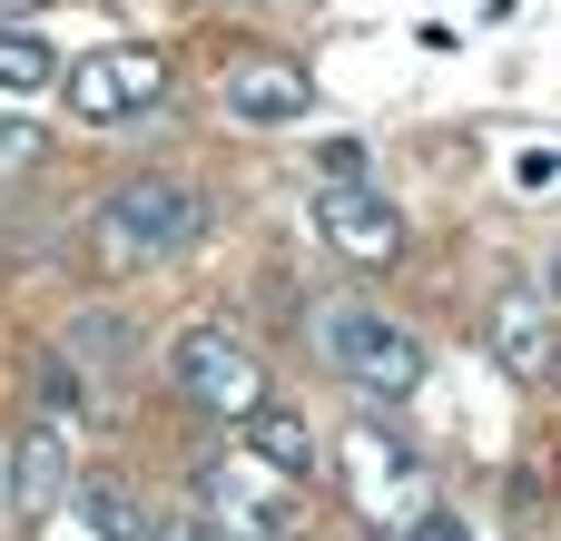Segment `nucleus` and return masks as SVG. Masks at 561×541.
Listing matches in <instances>:
<instances>
[{
    "label": "nucleus",
    "instance_id": "5",
    "mask_svg": "<svg viewBox=\"0 0 561 541\" xmlns=\"http://www.w3.org/2000/svg\"><path fill=\"white\" fill-rule=\"evenodd\" d=\"M316 237H325L345 266L385 276V266L404 256V207L375 197V187H316Z\"/></svg>",
    "mask_w": 561,
    "mask_h": 541
},
{
    "label": "nucleus",
    "instance_id": "16",
    "mask_svg": "<svg viewBox=\"0 0 561 541\" xmlns=\"http://www.w3.org/2000/svg\"><path fill=\"white\" fill-rule=\"evenodd\" d=\"M20 168H39V128L30 118H0V177H20Z\"/></svg>",
    "mask_w": 561,
    "mask_h": 541
},
{
    "label": "nucleus",
    "instance_id": "13",
    "mask_svg": "<svg viewBox=\"0 0 561 541\" xmlns=\"http://www.w3.org/2000/svg\"><path fill=\"white\" fill-rule=\"evenodd\" d=\"M59 355H69V365H128V355H138V325L108 315V306H89V315H69Z\"/></svg>",
    "mask_w": 561,
    "mask_h": 541
},
{
    "label": "nucleus",
    "instance_id": "15",
    "mask_svg": "<svg viewBox=\"0 0 561 541\" xmlns=\"http://www.w3.org/2000/svg\"><path fill=\"white\" fill-rule=\"evenodd\" d=\"M404 541H473V522H463L454 503H414V513H404Z\"/></svg>",
    "mask_w": 561,
    "mask_h": 541
},
{
    "label": "nucleus",
    "instance_id": "1",
    "mask_svg": "<svg viewBox=\"0 0 561 541\" xmlns=\"http://www.w3.org/2000/svg\"><path fill=\"white\" fill-rule=\"evenodd\" d=\"M207 227H217V207H207V187H187V177H128L108 207H99V256L108 266H178L187 246H207Z\"/></svg>",
    "mask_w": 561,
    "mask_h": 541
},
{
    "label": "nucleus",
    "instance_id": "10",
    "mask_svg": "<svg viewBox=\"0 0 561 541\" xmlns=\"http://www.w3.org/2000/svg\"><path fill=\"white\" fill-rule=\"evenodd\" d=\"M493 355H503L523 384L552 375V315H542L533 296H503V306H493Z\"/></svg>",
    "mask_w": 561,
    "mask_h": 541
},
{
    "label": "nucleus",
    "instance_id": "6",
    "mask_svg": "<svg viewBox=\"0 0 561 541\" xmlns=\"http://www.w3.org/2000/svg\"><path fill=\"white\" fill-rule=\"evenodd\" d=\"M316 108V79L296 69V59H237L227 69V118H247V128H296Z\"/></svg>",
    "mask_w": 561,
    "mask_h": 541
},
{
    "label": "nucleus",
    "instance_id": "7",
    "mask_svg": "<svg viewBox=\"0 0 561 541\" xmlns=\"http://www.w3.org/2000/svg\"><path fill=\"white\" fill-rule=\"evenodd\" d=\"M345 493L375 503V513H414V503H404V493H414V453H404L385 424H355V434H345Z\"/></svg>",
    "mask_w": 561,
    "mask_h": 541
},
{
    "label": "nucleus",
    "instance_id": "14",
    "mask_svg": "<svg viewBox=\"0 0 561 541\" xmlns=\"http://www.w3.org/2000/svg\"><path fill=\"white\" fill-rule=\"evenodd\" d=\"M197 493L227 513V532H276V522H286V503H276L266 483H247V473H197Z\"/></svg>",
    "mask_w": 561,
    "mask_h": 541
},
{
    "label": "nucleus",
    "instance_id": "12",
    "mask_svg": "<svg viewBox=\"0 0 561 541\" xmlns=\"http://www.w3.org/2000/svg\"><path fill=\"white\" fill-rule=\"evenodd\" d=\"M79 493V522L99 541H148V513H138V493L118 483V473H89V483H69Z\"/></svg>",
    "mask_w": 561,
    "mask_h": 541
},
{
    "label": "nucleus",
    "instance_id": "3",
    "mask_svg": "<svg viewBox=\"0 0 561 541\" xmlns=\"http://www.w3.org/2000/svg\"><path fill=\"white\" fill-rule=\"evenodd\" d=\"M59 99H69V118H89V128H128V118H148V108L168 99V59H158V49H89V59L59 69Z\"/></svg>",
    "mask_w": 561,
    "mask_h": 541
},
{
    "label": "nucleus",
    "instance_id": "9",
    "mask_svg": "<svg viewBox=\"0 0 561 541\" xmlns=\"http://www.w3.org/2000/svg\"><path fill=\"white\" fill-rule=\"evenodd\" d=\"M247 453H256L276 483H306V473H316V434H306L296 404H256V414H247Z\"/></svg>",
    "mask_w": 561,
    "mask_h": 541
},
{
    "label": "nucleus",
    "instance_id": "17",
    "mask_svg": "<svg viewBox=\"0 0 561 541\" xmlns=\"http://www.w3.org/2000/svg\"><path fill=\"white\" fill-rule=\"evenodd\" d=\"M316 168H325V187H365V168H375V158H365L355 138H335V148H325Z\"/></svg>",
    "mask_w": 561,
    "mask_h": 541
},
{
    "label": "nucleus",
    "instance_id": "11",
    "mask_svg": "<svg viewBox=\"0 0 561 541\" xmlns=\"http://www.w3.org/2000/svg\"><path fill=\"white\" fill-rule=\"evenodd\" d=\"M59 49H49V30H30V20H0V89L10 99H30V89H59Z\"/></svg>",
    "mask_w": 561,
    "mask_h": 541
},
{
    "label": "nucleus",
    "instance_id": "18",
    "mask_svg": "<svg viewBox=\"0 0 561 541\" xmlns=\"http://www.w3.org/2000/svg\"><path fill=\"white\" fill-rule=\"evenodd\" d=\"M168 541H237L227 522H187V532H168Z\"/></svg>",
    "mask_w": 561,
    "mask_h": 541
},
{
    "label": "nucleus",
    "instance_id": "20",
    "mask_svg": "<svg viewBox=\"0 0 561 541\" xmlns=\"http://www.w3.org/2000/svg\"><path fill=\"white\" fill-rule=\"evenodd\" d=\"M552 375H561V355H552Z\"/></svg>",
    "mask_w": 561,
    "mask_h": 541
},
{
    "label": "nucleus",
    "instance_id": "2",
    "mask_svg": "<svg viewBox=\"0 0 561 541\" xmlns=\"http://www.w3.org/2000/svg\"><path fill=\"white\" fill-rule=\"evenodd\" d=\"M316 345H325V365H335L345 384H365V394H414V384H424V345H414V325L385 315V306H325V315H316Z\"/></svg>",
    "mask_w": 561,
    "mask_h": 541
},
{
    "label": "nucleus",
    "instance_id": "8",
    "mask_svg": "<svg viewBox=\"0 0 561 541\" xmlns=\"http://www.w3.org/2000/svg\"><path fill=\"white\" fill-rule=\"evenodd\" d=\"M10 503H20V522H49V513L69 503V434H59V424H30V434H20V453H10Z\"/></svg>",
    "mask_w": 561,
    "mask_h": 541
},
{
    "label": "nucleus",
    "instance_id": "4",
    "mask_svg": "<svg viewBox=\"0 0 561 541\" xmlns=\"http://www.w3.org/2000/svg\"><path fill=\"white\" fill-rule=\"evenodd\" d=\"M168 375H178V394H187L197 414H217V424H247V414L266 404V365H256L227 325H187L178 355H168Z\"/></svg>",
    "mask_w": 561,
    "mask_h": 541
},
{
    "label": "nucleus",
    "instance_id": "19",
    "mask_svg": "<svg viewBox=\"0 0 561 541\" xmlns=\"http://www.w3.org/2000/svg\"><path fill=\"white\" fill-rule=\"evenodd\" d=\"M30 10H49V0H0V20H30Z\"/></svg>",
    "mask_w": 561,
    "mask_h": 541
}]
</instances>
